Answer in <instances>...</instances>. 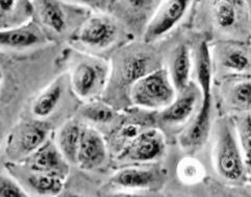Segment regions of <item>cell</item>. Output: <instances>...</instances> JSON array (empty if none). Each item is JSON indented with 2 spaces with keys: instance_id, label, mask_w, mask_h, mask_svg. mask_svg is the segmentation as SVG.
I'll list each match as a JSON object with an SVG mask.
<instances>
[{
  "instance_id": "31",
  "label": "cell",
  "mask_w": 251,
  "mask_h": 197,
  "mask_svg": "<svg viewBox=\"0 0 251 197\" xmlns=\"http://www.w3.org/2000/svg\"><path fill=\"white\" fill-rule=\"evenodd\" d=\"M5 81V73H4V69L2 67V65L0 64V90L2 89L3 85Z\"/></svg>"
},
{
  "instance_id": "9",
  "label": "cell",
  "mask_w": 251,
  "mask_h": 197,
  "mask_svg": "<svg viewBox=\"0 0 251 197\" xmlns=\"http://www.w3.org/2000/svg\"><path fill=\"white\" fill-rule=\"evenodd\" d=\"M195 0H163L150 20L141 40L145 43H158L188 21Z\"/></svg>"
},
{
  "instance_id": "22",
  "label": "cell",
  "mask_w": 251,
  "mask_h": 197,
  "mask_svg": "<svg viewBox=\"0 0 251 197\" xmlns=\"http://www.w3.org/2000/svg\"><path fill=\"white\" fill-rule=\"evenodd\" d=\"M77 116V119L82 123L98 129L115 124L118 121L119 114L104 100L94 99L85 101L79 108Z\"/></svg>"
},
{
  "instance_id": "7",
  "label": "cell",
  "mask_w": 251,
  "mask_h": 197,
  "mask_svg": "<svg viewBox=\"0 0 251 197\" xmlns=\"http://www.w3.org/2000/svg\"><path fill=\"white\" fill-rule=\"evenodd\" d=\"M176 96L168 70L157 68L140 77L129 90V102L143 110H163Z\"/></svg>"
},
{
  "instance_id": "6",
  "label": "cell",
  "mask_w": 251,
  "mask_h": 197,
  "mask_svg": "<svg viewBox=\"0 0 251 197\" xmlns=\"http://www.w3.org/2000/svg\"><path fill=\"white\" fill-rule=\"evenodd\" d=\"M214 165L217 173L225 182L242 185L247 182L250 168L241 151L232 123L223 119L217 124L214 146Z\"/></svg>"
},
{
  "instance_id": "25",
  "label": "cell",
  "mask_w": 251,
  "mask_h": 197,
  "mask_svg": "<svg viewBox=\"0 0 251 197\" xmlns=\"http://www.w3.org/2000/svg\"><path fill=\"white\" fill-rule=\"evenodd\" d=\"M250 77L243 76L227 88L225 102L233 111L242 113L250 110Z\"/></svg>"
},
{
  "instance_id": "19",
  "label": "cell",
  "mask_w": 251,
  "mask_h": 197,
  "mask_svg": "<svg viewBox=\"0 0 251 197\" xmlns=\"http://www.w3.org/2000/svg\"><path fill=\"white\" fill-rule=\"evenodd\" d=\"M187 31L188 27L185 34V39L178 41V43L174 46L170 53L168 73L176 94L181 92L183 89H186L191 83L192 69H193L192 48L186 38Z\"/></svg>"
},
{
  "instance_id": "5",
  "label": "cell",
  "mask_w": 251,
  "mask_h": 197,
  "mask_svg": "<svg viewBox=\"0 0 251 197\" xmlns=\"http://www.w3.org/2000/svg\"><path fill=\"white\" fill-rule=\"evenodd\" d=\"M69 84L72 91L82 101L101 98L110 77V62L102 57L70 49Z\"/></svg>"
},
{
  "instance_id": "33",
  "label": "cell",
  "mask_w": 251,
  "mask_h": 197,
  "mask_svg": "<svg viewBox=\"0 0 251 197\" xmlns=\"http://www.w3.org/2000/svg\"><path fill=\"white\" fill-rule=\"evenodd\" d=\"M246 1H248V2H250V0H246Z\"/></svg>"
},
{
  "instance_id": "20",
  "label": "cell",
  "mask_w": 251,
  "mask_h": 197,
  "mask_svg": "<svg viewBox=\"0 0 251 197\" xmlns=\"http://www.w3.org/2000/svg\"><path fill=\"white\" fill-rule=\"evenodd\" d=\"M163 174L150 168L122 167L110 179L112 186L124 190H147L160 184Z\"/></svg>"
},
{
  "instance_id": "29",
  "label": "cell",
  "mask_w": 251,
  "mask_h": 197,
  "mask_svg": "<svg viewBox=\"0 0 251 197\" xmlns=\"http://www.w3.org/2000/svg\"><path fill=\"white\" fill-rule=\"evenodd\" d=\"M115 0H95V11L107 12Z\"/></svg>"
},
{
  "instance_id": "3",
  "label": "cell",
  "mask_w": 251,
  "mask_h": 197,
  "mask_svg": "<svg viewBox=\"0 0 251 197\" xmlns=\"http://www.w3.org/2000/svg\"><path fill=\"white\" fill-rule=\"evenodd\" d=\"M135 40L123 24L107 12L93 11L68 41L74 50L102 59L112 57Z\"/></svg>"
},
{
  "instance_id": "26",
  "label": "cell",
  "mask_w": 251,
  "mask_h": 197,
  "mask_svg": "<svg viewBox=\"0 0 251 197\" xmlns=\"http://www.w3.org/2000/svg\"><path fill=\"white\" fill-rule=\"evenodd\" d=\"M233 128L239 146L245 160L246 165L250 168V151H251V128H250V113L242 112L236 115L232 122Z\"/></svg>"
},
{
  "instance_id": "18",
  "label": "cell",
  "mask_w": 251,
  "mask_h": 197,
  "mask_svg": "<svg viewBox=\"0 0 251 197\" xmlns=\"http://www.w3.org/2000/svg\"><path fill=\"white\" fill-rule=\"evenodd\" d=\"M213 109L199 106L194 117L182 128L179 135V145L188 154L198 151L206 143L212 129Z\"/></svg>"
},
{
  "instance_id": "12",
  "label": "cell",
  "mask_w": 251,
  "mask_h": 197,
  "mask_svg": "<svg viewBox=\"0 0 251 197\" xmlns=\"http://www.w3.org/2000/svg\"><path fill=\"white\" fill-rule=\"evenodd\" d=\"M163 0H115L107 13L118 19L135 39H141Z\"/></svg>"
},
{
  "instance_id": "16",
  "label": "cell",
  "mask_w": 251,
  "mask_h": 197,
  "mask_svg": "<svg viewBox=\"0 0 251 197\" xmlns=\"http://www.w3.org/2000/svg\"><path fill=\"white\" fill-rule=\"evenodd\" d=\"M50 44L43 31L31 19L21 25L0 29V50L22 52Z\"/></svg>"
},
{
  "instance_id": "1",
  "label": "cell",
  "mask_w": 251,
  "mask_h": 197,
  "mask_svg": "<svg viewBox=\"0 0 251 197\" xmlns=\"http://www.w3.org/2000/svg\"><path fill=\"white\" fill-rule=\"evenodd\" d=\"M187 26L208 41H249L250 2L246 0H195Z\"/></svg>"
},
{
  "instance_id": "32",
  "label": "cell",
  "mask_w": 251,
  "mask_h": 197,
  "mask_svg": "<svg viewBox=\"0 0 251 197\" xmlns=\"http://www.w3.org/2000/svg\"><path fill=\"white\" fill-rule=\"evenodd\" d=\"M2 142H3V135H2L1 128H0V148H1V146H2Z\"/></svg>"
},
{
  "instance_id": "10",
  "label": "cell",
  "mask_w": 251,
  "mask_h": 197,
  "mask_svg": "<svg viewBox=\"0 0 251 197\" xmlns=\"http://www.w3.org/2000/svg\"><path fill=\"white\" fill-rule=\"evenodd\" d=\"M210 42L213 69L226 76H248L250 72L249 41L215 40Z\"/></svg>"
},
{
  "instance_id": "28",
  "label": "cell",
  "mask_w": 251,
  "mask_h": 197,
  "mask_svg": "<svg viewBox=\"0 0 251 197\" xmlns=\"http://www.w3.org/2000/svg\"><path fill=\"white\" fill-rule=\"evenodd\" d=\"M27 193L19 183L8 173H0V197H25Z\"/></svg>"
},
{
  "instance_id": "4",
  "label": "cell",
  "mask_w": 251,
  "mask_h": 197,
  "mask_svg": "<svg viewBox=\"0 0 251 197\" xmlns=\"http://www.w3.org/2000/svg\"><path fill=\"white\" fill-rule=\"evenodd\" d=\"M31 20L50 43L62 44L68 41L93 12L87 6L64 0H31Z\"/></svg>"
},
{
  "instance_id": "8",
  "label": "cell",
  "mask_w": 251,
  "mask_h": 197,
  "mask_svg": "<svg viewBox=\"0 0 251 197\" xmlns=\"http://www.w3.org/2000/svg\"><path fill=\"white\" fill-rule=\"evenodd\" d=\"M50 124L37 119L22 120L10 133L5 143L8 162L21 163L43 145L49 137Z\"/></svg>"
},
{
  "instance_id": "27",
  "label": "cell",
  "mask_w": 251,
  "mask_h": 197,
  "mask_svg": "<svg viewBox=\"0 0 251 197\" xmlns=\"http://www.w3.org/2000/svg\"><path fill=\"white\" fill-rule=\"evenodd\" d=\"M177 176L183 184L195 185L202 182L205 176V171L202 164L198 160L187 157L178 163Z\"/></svg>"
},
{
  "instance_id": "30",
  "label": "cell",
  "mask_w": 251,
  "mask_h": 197,
  "mask_svg": "<svg viewBox=\"0 0 251 197\" xmlns=\"http://www.w3.org/2000/svg\"><path fill=\"white\" fill-rule=\"evenodd\" d=\"M64 1L73 3V4H77V5L87 6L89 9L95 11V0H64Z\"/></svg>"
},
{
  "instance_id": "2",
  "label": "cell",
  "mask_w": 251,
  "mask_h": 197,
  "mask_svg": "<svg viewBox=\"0 0 251 197\" xmlns=\"http://www.w3.org/2000/svg\"><path fill=\"white\" fill-rule=\"evenodd\" d=\"M156 43H145L140 39L139 42H131L117 50L111 59L110 77L101 99L111 104L116 110L122 105L121 99L126 94L129 97V90L132 84L140 77L158 67L154 59L157 57Z\"/></svg>"
},
{
  "instance_id": "24",
  "label": "cell",
  "mask_w": 251,
  "mask_h": 197,
  "mask_svg": "<svg viewBox=\"0 0 251 197\" xmlns=\"http://www.w3.org/2000/svg\"><path fill=\"white\" fill-rule=\"evenodd\" d=\"M31 13V0H0V29L29 21Z\"/></svg>"
},
{
  "instance_id": "21",
  "label": "cell",
  "mask_w": 251,
  "mask_h": 197,
  "mask_svg": "<svg viewBox=\"0 0 251 197\" xmlns=\"http://www.w3.org/2000/svg\"><path fill=\"white\" fill-rule=\"evenodd\" d=\"M67 80L66 76L58 77L37 95L30 108L33 119L47 122L53 116L64 99Z\"/></svg>"
},
{
  "instance_id": "23",
  "label": "cell",
  "mask_w": 251,
  "mask_h": 197,
  "mask_svg": "<svg viewBox=\"0 0 251 197\" xmlns=\"http://www.w3.org/2000/svg\"><path fill=\"white\" fill-rule=\"evenodd\" d=\"M81 127L82 122L77 118H74L64 122L55 134L54 143L70 165H76Z\"/></svg>"
},
{
  "instance_id": "13",
  "label": "cell",
  "mask_w": 251,
  "mask_h": 197,
  "mask_svg": "<svg viewBox=\"0 0 251 197\" xmlns=\"http://www.w3.org/2000/svg\"><path fill=\"white\" fill-rule=\"evenodd\" d=\"M201 101V92L195 83H191L177 93L173 101L157 114L160 124L170 128L185 127L194 117Z\"/></svg>"
},
{
  "instance_id": "14",
  "label": "cell",
  "mask_w": 251,
  "mask_h": 197,
  "mask_svg": "<svg viewBox=\"0 0 251 197\" xmlns=\"http://www.w3.org/2000/svg\"><path fill=\"white\" fill-rule=\"evenodd\" d=\"M4 166L6 171L19 183L27 195L56 196L63 191L66 178L31 171L19 163L7 162Z\"/></svg>"
},
{
  "instance_id": "15",
  "label": "cell",
  "mask_w": 251,
  "mask_h": 197,
  "mask_svg": "<svg viewBox=\"0 0 251 197\" xmlns=\"http://www.w3.org/2000/svg\"><path fill=\"white\" fill-rule=\"evenodd\" d=\"M108 147L98 129L82 123L76 154V166L86 171L100 169L108 159Z\"/></svg>"
},
{
  "instance_id": "11",
  "label": "cell",
  "mask_w": 251,
  "mask_h": 197,
  "mask_svg": "<svg viewBox=\"0 0 251 197\" xmlns=\"http://www.w3.org/2000/svg\"><path fill=\"white\" fill-rule=\"evenodd\" d=\"M166 152L164 134L157 128H147L117 154V162L122 165L145 164L158 161Z\"/></svg>"
},
{
  "instance_id": "17",
  "label": "cell",
  "mask_w": 251,
  "mask_h": 197,
  "mask_svg": "<svg viewBox=\"0 0 251 197\" xmlns=\"http://www.w3.org/2000/svg\"><path fill=\"white\" fill-rule=\"evenodd\" d=\"M19 164L31 171L57 175L63 178H67L69 174L70 164L65 160L54 141H50L49 139L39 149Z\"/></svg>"
}]
</instances>
